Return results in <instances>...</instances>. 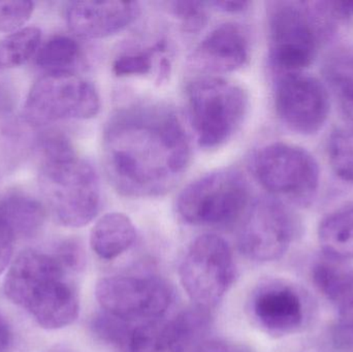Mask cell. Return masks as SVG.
Instances as JSON below:
<instances>
[{
    "mask_svg": "<svg viewBox=\"0 0 353 352\" xmlns=\"http://www.w3.org/2000/svg\"><path fill=\"white\" fill-rule=\"evenodd\" d=\"M103 151L112 183L132 198L170 191L191 158L184 127L161 103H137L116 112L103 130Z\"/></svg>",
    "mask_w": 353,
    "mask_h": 352,
    "instance_id": "1",
    "label": "cell"
},
{
    "mask_svg": "<svg viewBox=\"0 0 353 352\" xmlns=\"http://www.w3.org/2000/svg\"><path fill=\"white\" fill-rule=\"evenodd\" d=\"M68 273L53 254L25 250L8 269L4 293L26 310L41 328H65L80 312L78 293L68 280Z\"/></svg>",
    "mask_w": 353,
    "mask_h": 352,
    "instance_id": "2",
    "label": "cell"
},
{
    "mask_svg": "<svg viewBox=\"0 0 353 352\" xmlns=\"http://www.w3.org/2000/svg\"><path fill=\"white\" fill-rule=\"evenodd\" d=\"M191 124L201 148L212 150L225 144L238 132L248 111L246 91L217 76L191 81L186 89Z\"/></svg>",
    "mask_w": 353,
    "mask_h": 352,
    "instance_id": "3",
    "label": "cell"
},
{
    "mask_svg": "<svg viewBox=\"0 0 353 352\" xmlns=\"http://www.w3.org/2000/svg\"><path fill=\"white\" fill-rule=\"evenodd\" d=\"M41 185L54 216L64 227H85L101 210L99 175L88 161L77 154L43 161Z\"/></svg>",
    "mask_w": 353,
    "mask_h": 352,
    "instance_id": "4",
    "label": "cell"
},
{
    "mask_svg": "<svg viewBox=\"0 0 353 352\" xmlns=\"http://www.w3.org/2000/svg\"><path fill=\"white\" fill-rule=\"evenodd\" d=\"M244 176L234 169H220L201 176L179 194L176 210L189 225L222 227L241 216L249 202Z\"/></svg>",
    "mask_w": 353,
    "mask_h": 352,
    "instance_id": "5",
    "label": "cell"
},
{
    "mask_svg": "<svg viewBox=\"0 0 353 352\" xmlns=\"http://www.w3.org/2000/svg\"><path fill=\"white\" fill-rule=\"evenodd\" d=\"M252 167L263 188L296 204H309L319 189V163L296 145L275 142L263 147L255 154Z\"/></svg>",
    "mask_w": 353,
    "mask_h": 352,
    "instance_id": "6",
    "label": "cell"
},
{
    "mask_svg": "<svg viewBox=\"0 0 353 352\" xmlns=\"http://www.w3.org/2000/svg\"><path fill=\"white\" fill-rule=\"evenodd\" d=\"M101 110L94 85L78 74H46L37 79L24 103V117L35 125L61 120H88Z\"/></svg>",
    "mask_w": 353,
    "mask_h": 352,
    "instance_id": "7",
    "label": "cell"
},
{
    "mask_svg": "<svg viewBox=\"0 0 353 352\" xmlns=\"http://www.w3.org/2000/svg\"><path fill=\"white\" fill-rule=\"evenodd\" d=\"M180 280L195 307L210 310L223 299L234 278L228 242L215 234L194 240L181 262Z\"/></svg>",
    "mask_w": 353,
    "mask_h": 352,
    "instance_id": "8",
    "label": "cell"
},
{
    "mask_svg": "<svg viewBox=\"0 0 353 352\" xmlns=\"http://www.w3.org/2000/svg\"><path fill=\"white\" fill-rule=\"evenodd\" d=\"M95 296L105 313L126 322L163 318L173 302L171 287L157 276L105 277Z\"/></svg>",
    "mask_w": 353,
    "mask_h": 352,
    "instance_id": "9",
    "label": "cell"
},
{
    "mask_svg": "<svg viewBox=\"0 0 353 352\" xmlns=\"http://www.w3.org/2000/svg\"><path fill=\"white\" fill-rule=\"evenodd\" d=\"M270 55L280 72H301L314 61L319 34L308 10L294 2H276L269 17Z\"/></svg>",
    "mask_w": 353,
    "mask_h": 352,
    "instance_id": "10",
    "label": "cell"
},
{
    "mask_svg": "<svg viewBox=\"0 0 353 352\" xmlns=\"http://www.w3.org/2000/svg\"><path fill=\"white\" fill-rule=\"evenodd\" d=\"M296 233L292 215L275 198H259L247 213L239 236L242 253L254 262L279 260L285 254Z\"/></svg>",
    "mask_w": 353,
    "mask_h": 352,
    "instance_id": "11",
    "label": "cell"
},
{
    "mask_svg": "<svg viewBox=\"0 0 353 352\" xmlns=\"http://www.w3.org/2000/svg\"><path fill=\"white\" fill-rule=\"evenodd\" d=\"M275 107L290 130L313 134L327 122L331 103L327 88L319 79L302 72H282L276 82Z\"/></svg>",
    "mask_w": 353,
    "mask_h": 352,
    "instance_id": "12",
    "label": "cell"
},
{
    "mask_svg": "<svg viewBox=\"0 0 353 352\" xmlns=\"http://www.w3.org/2000/svg\"><path fill=\"white\" fill-rule=\"evenodd\" d=\"M186 310L173 318L143 322L132 330L128 352H186L209 326L207 310Z\"/></svg>",
    "mask_w": 353,
    "mask_h": 352,
    "instance_id": "13",
    "label": "cell"
},
{
    "mask_svg": "<svg viewBox=\"0 0 353 352\" xmlns=\"http://www.w3.org/2000/svg\"><path fill=\"white\" fill-rule=\"evenodd\" d=\"M134 1H74L65 8L68 28L83 39H101L117 34L140 14Z\"/></svg>",
    "mask_w": 353,
    "mask_h": 352,
    "instance_id": "14",
    "label": "cell"
},
{
    "mask_svg": "<svg viewBox=\"0 0 353 352\" xmlns=\"http://www.w3.org/2000/svg\"><path fill=\"white\" fill-rule=\"evenodd\" d=\"M249 41L236 23H223L210 31L190 56L194 70L205 74H228L240 70L249 59Z\"/></svg>",
    "mask_w": 353,
    "mask_h": 352,
    "instance_id": "15",
    "label": "cell"
},
{
    "mask_svg": "<svg viewBox=\"0 0 353 352\" xmlns=\"http://www.w3.org/2000/svg\"><path fill=\"white\" fill-rule=\"evenodd\" d=\"M251 310L259 326L273 334L294 332L304 320L300 296L286 285L272 284L259 289L251 302Z\"/></svg>",
    "mask_w": 353,
    "mask_h": 352,
    "instance_id": "16",
    "label": "cell"
},
{
    "mask_svg": "<svg viewBox=\"0 0 353 352\" xmlns=\"http://www.w3.org/2000/svg\"><path fill=\"white\" fill-rule=\"evenodd\" d=\"M45 220V207L28 194L12 192L0 198V240L12 243L34 237Z\"/></svg>",
    "mask_w": 353,
    "mask_h": 352,
    "instance_id": "17",
    "label": "cell"
},
{
    "mask_svg": "<svg viewBox=\"0 0 353 352\" xmlns=\"http://www.w3.org/2000/svg\"><path fill=\"white\" fill-rule=\"evenodd\" d=\"M136 239V227L130 217L123 213H108L93 227L90 245L101 260H112L128 251Z\"/></svg>",
    "mask_w": 353,
    "mask_h": 352,
    "instance_id": "18",
    "label": "cell"
},
{
    "mask_svg": "<svg viewBox=\"0 0 353 352\" xmlns=\"http://www.w3.org/2000/svg\"><path fill=\"white\" fill-rule=\"evenodd\" d=\"M321 249L335 260H353V203L330 213L319 229Z\"/></svg>",
    "mask_w": 353,
    "mask_h": 352,
    "instance_id": "19",
    "label": "cell"
},
{
    "mask_svg": "<svg viewBox=\"0 0 353 352\" xmlns=\"http://www.w3.org/2000/svg\"><path fill=\"white\" fill-rule=\"evenodd\" d=\"M82 60V49L72 37L55 35L39 48L35 55L37 66L46 74H76Z\"/></svg>",
    "mask_w": 353,
    "mask_h": 352,
    "instance_id": "20",
    "label": "cell"
},
{
    "mask_svg": "<svg viewBox=\"0 0 353 352\" xmlns=\"http://www.w3.org/2000/svg\"><path fill=\"white\" fill-rule=\"evenodd\" d=\"M41 31L23 27L0 39V70L18 68L37 55L41 48Z\"/></svg>",
    "mask_w": 353,
    "mask_h": 352,
    "instance_id": "21",
    "label": "cell"
},
{
    "mask_svg": "<svg viewBox=\"0 0 353 352\" xmlns=\"http://www.w3.org/2000/svg\"><path fill=\"white\" fill-rule=\"evenodd\" d=\"M330 165L336 175L353 183V134L343 130L332 132L327 142Z\"/></svg>",
    "mask_w": 353,
    "mask_h": 352,
    "instance_id": "22",
    "label": "cell"
},
{
    "mask_svg": "<svg viewBox=\"0 0 353 352\" xmlns=\"http://www.w3.org/2000/svg\"><path fill=\"white\" fill-rule=\"evenodd\" d=\"M327 79L353 117V54H342L327 65Z\"/></svg>",
    "mask_w": 353,
    "mask_h": 352,
    "instance_id": "23",
    "label": "cell"
},
{
    "mask_svg": "<svg viewBox=\"0 0 353 352\" xmlns=\"http://www.w3.org/2000/svg\"><path fill=\"white\" fill-rule=\"evenodd\" d=\"M167 50L165 41L150 49L130 52L114 60L112 70L117 76H146L152 72L155 57Z\"/></svg>",
    "mask_w": 353,
    "mask_h": 352,
    "instance_id": "24",
    "label": "cell"
},
{
    "mask_svg": "<svg viewBox=\"0 0 353 352\" xmlns=\"http://www.w3.org/2000/svg\"><path fill=\"white\" fill-rule=\"evenodd\" d=\"M338 320L334 328L335 344L341 349H353V275H350L335 304Z\"/></svg>",
    "mask_w": 353,
    "mask_h": 352,
    "instance_id": "25",
    "label": "cell"
},
{
    "mask_svg": "<svg viewBox=\"0 0 353 352\" xmlns=\"http://www.w3.org/2000/svg\"><path fill=\"white\" fill-rule=\"evenodd\" d=\"M350 274L330 262H319L312 270L313 282L321 293L336 304Z\"/></svg>",
    "mask_w": 353,
    "mask_h": 352,
    "instance_id": "26",
    "label": "cell"
},
{
    "mask_svg": "<svg viewBox=\"0 0 353 352\" xmlns=\"http://www.w3.org/2000/svg\"><path fill=\"white\" fill-rule=\"evenodd\" d=\"M207 6V2L201 1L169 2L172 14L188 33H197L205 28L209 21Z\"/></svg>",
    "mask_w": 353,
    "mask_h": 352,
    "instance_id": "27",
    "label": "cell"
},
{
    "mask_svg": "<svg viewBox=\"0 0 353 352\" xmlns=\"http://www.w3.org/2000/svg\"><path fill=\"white\" fill-rule=\"evenodd\" d=\"M34 3L31 1H0V32H14L31 18Z\"/></svg>",
    "mask_w": 353,
    "mask_h": 352,
    "instance_id": "28",
    "label": "cell"
},
{
    "mask_svg": "<svg viewBox=\"0 0 353 352\" xmlns=\"http://www.w3.org/2000/svg\"><path fill=\"white\" fill-rule=\"evenodd\" d=\"M53 256L68 272H78L84 268V251L77 242H62L56 248Z\"/></svg>",
    "mask_w": 353,
    "mask_h": 352,
    "instance_id": "29",
    "label": "cell"
},
{
    "mask_svg": "<svg viewBox=\"0 0 353 352\" xmlns=\"http://www.w3.org/2000/svg\"><path fill=\"white\" fill-rule=\"evenodd\" d=\"M192 352H251L238 343L224 340L205 341L197 345Z\"/></svg>",
    "mask_w": 353,
    "mask_h": 352,
    "instance_id": "30",
    "label": "cell"
},
{
    "mask_svg": "<svg viewBox=\"0 0 353 352\" xmlns=\"http://www.w3.org/2000/svg\"><path fill=\"white\" fill-rule=\"evenodd\" d=\"M210 6H213L218 10L228 14H238L249 10L251 2L247 1H212L209 2Z\"/></svg>",
    "mask_w": 353,
    "mask_h": 352,
    "instance_id": "31",
    "label": "cell"
},
{
    "mask_svg": "<svg viewBox=\"0 0 353 352\" xmlns=\"http://www.w3.org/2000/svg\"><path fill=\"white\" fill-rule=\"evenodd\" d=\"M12 343V334L8 322L0 314V352H8Z\"/></svg>",
    "mask_w": 353,
    "mask_h": 352,
    "instance_id": "32",
    "label": "cell"
},
{
    "mask_svg": "<svg viewBox=\"0 0 353 352\" xmlns=\"http://www.w3.org/2000/svg\"><path fill=\"white\" fill-rule=\"evenodd\" d=\"M12 256V243L0 240V275L10 264Z\"/></svg>",
    "mask_w": 353,
    "mask_h": 352,
    "instance_id": "33",
    "label": "cell"
},
{
    "mask_svg": "<svg viewBox=\"0 0 353 352\" xmlns=\"http://www.w3.org/2000/svg\"><path fill=\"white\" fill-rule=\"evenodd\" d=\"M335 6L337 10H339L341 14H353V1L338 2V3H335Z\"/></svg>",
    "mask_w": 353,
    "mask_h": 352,
    "instance_id": "34",
    "label": "cell"
}]
</instances>
